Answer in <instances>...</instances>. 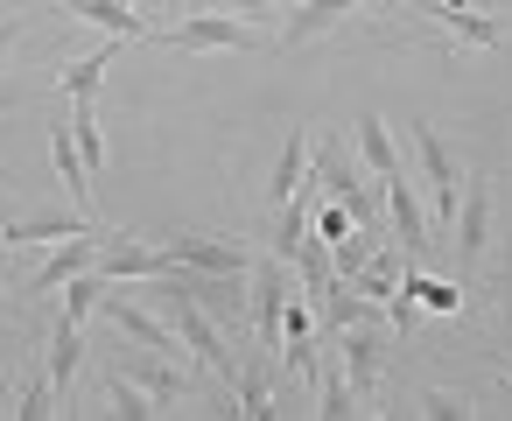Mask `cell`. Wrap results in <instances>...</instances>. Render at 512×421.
<instances>
[{
    "mask_svg": "<svg viewBox=\"0 0 512 421\" xmlns=\"http://www.w3.org/2000/svg\"><path fill=\"white\" fill-rule=\"evenodd\" d=\"M127 288H148V295H162L169 302V330H176V344L197 358V365H211V372H239V351H232V337L218 330V316L204 309V302H190V295H169V288H155V281H127Z\"/></svg>",
    "mask_w": 512,
    "mask_h": 421,
    "instance_id": "6da1fadb",
    "label": "cell"
},
{
    "mask_svg": "<svg viewBox=\"0 0 512 421\" xmlns=\"http://www.w3.org/2000/svg\"><path fill=\"white\" fill-rule=\"evenodd\" d=\"M295 295H302L295 260H281V253H253V267H246V309H253L260 351H281V309H288Z\"/></svg>",
    "mask_w": 512,
    "mask_h": 421,
    "instance_id": "7a4b0ae2",
    "label": "cell"
},
{
    "mask_svg": "<svg viewBox=\"0 0 512 421\" xmlns=\"http://www.w3.org/2000/svg\"><path fill=\"white\" fill-rule=\"evenodd\" d=\"M162 50H176V57H204V50H267V36H260V22H239V15H190V22H176V29H162L155 36Z\"/></svg>",
    "mask_w": 512,
    "mask_h": 421,
    "instance_id": "3957f363",
    "label": "cell"
},
{
    "mask_svg": "<svg viewBox=\"0 0 512 421\" xmlns=\"http://www.w3.org/2000/svg\"><path fill=\"white\" fill-rule=\"evenodd\" d=\"M386 351H393L386 323H351V330H337V365H344V379H351L358 400L379 393V379H386Z\"/></svg>",
    "mask_w": 512,
    "mask_h": 421,
    "instance_id": "277c9868",
    "label": "cell"
},
{
    "mask_svg": "<svg viewBox=\"0 0 512 421\" xmlns=\"http://www.w3.org/2000/svg\"><path fill=\"white\" fill-rule=\"evenodd\" d=\"M162 267L246 274V267H253V246H246V239H218V232H183V239H162Z\"/></svg>",
    "mask_w": 512,
    "mask_h": 421,
    "instance_id": "5b68a950",
    "label": "cell"
},
{
    "mask_svg": "<svg viewBox=\"0 0 512 421\" xmlns=\"http://www.w3.org/2000/svg\"><path fill=\"white\" fill-rule=\"evenodd\" d=\"M99 316H113L141 351H176V330L141 302V295H127V281H106V295H99Z\"/></svg>",
    "mask_w": 512,
    "mask_h": 421,
    "instance_id": "8992f818",
    "label": "cell"
},
{
    "mask_svg": "<svg viewBox=\"0 0 512 421\" xmlns=\"http://www.w3.org/2000/svg\"><path fill=\"white\" fill-rule=\"evenodd\" d=\"M71 232H92L85 211H8V225H0V246H57Z\"/></svg>",
    "mask_w": 512,
    "mask_h": 421,
    "instance_id": "52a82bcc",
    "label": "cell"
},
{
    "mask_svg": "<svg viewBox=\"0 0 512 421\" xmlns=\"http://www.w3.org/2000/svg\"><path fill=\"white\" fill-rule=\"evenodd\" d=\"M386 183V218H393V239H400V253H421L428 246V197L393 169V176H379Z\"/></svg>",
    "mask_w": 512,
    "mask_h": 421,
    "instance_id": "ba28073f",
    "label": "cell"
},
{
    "mask_svg": "<svg viewBox=\"0 0 512 421\" xmlns=\"http://www.w3.org/2000/svg\"><path fill=\"white\" fill-rule=\"evenodd\" d=\"M456 246H463V260H484V246H491V176H470L463 190H456Z\"/></svg>",
    "mask_w": 512,
    "mask_h": 421,
    "instance_id": "9c48e42d",
    "label": "cell"
},
{
    "mask_svg": "<svg viewBox=\"0 0 512 421\" xmlns=\"http://www.w3.org/2000/svg\"><path fill=\"white\" fill-rule=\"evenodd\" d=\"M106 281H148V274H162V246H148L141 232H113V239H99V260H92Z\"/></svg>",
    "mask_w": 512,
    "mask_h": 421,
    "instance_id": "30bf717a",
    "label": "cell"
},
{
    "mask_svg": "<svg viewBox=\"0 0 512 421\" xmlns=\"http://www.w3.org/2000/svg\"><path fill=\"white\" fill-rule=\"evenodd\" d=\"M99 260V232H71V239H57V253L36 267V281H29V295H57L71 274H85Z\"/></svg>",
    "mask_w": 512,
    "mask_h": 421,
    "instance_id": "8fae6325",
    "label": "cell"
},
{
    "mask_svg": "<svg viewBox=\"0 0 512 421\" xmlns=\"http://www.w3.org/2000/svg\"><path fill=\"white\" fill-rule=\"evenodd\" d=\"M78 365H85V323H78V316H57L50 358H43V372H50V386H57V407H64L71 386H78Z\"/></svg>",
    "mask_w": 512,
    "mask_h": 421,
    "instance_id": "7c38bea8",
    "label": "cell"
},
{
    "mask_svg": "<svg viewBox=\"0 0 512 421\" xmlns=\"http://www.w3.org/2000/svg\"><path fill=\"white\" fill-rule=\"evenodd\" d=\"M435 22H442V29H449V43H463V50H505V29L477 8V0H442Z\"/></svg>",
    "mask_w": 512,
    "mask_h": 421,
    "instance_id": "4fadbf2b",
    "label": "cell"
},
{
    "mask_svg": "<svg viewBox=\"0 0 512 421\" xmlns=\"http://www.w3.org/2000/svg\"><path fill=\"white\" fill-rule=\"evenodd\" d=\"M50 162H57V183L71 190V211H85L92 218V169H85V155H78V141H71V120L64 127H50Z\"/></svg>",
    "mask_w": 512,
    "mask_h": 421,
    "instance_id": "5bb4252c",
    "label": "cell"
},
{
    "mask_svg": "<svg viewBox=\"0 0 512 421\" xmlns=\"http://www.w3.org/2000/svg\"><path fill=\"white\" fill-rule=\"evenodd\" d=\"M232 414H246V421H267L274 414V365H267V351H253L232 372Z\"/></svg>",
    "mask_w": 512,
    "mask_h": 421,
    "instance_id": "9a60e30c",
    "label": "cell"
},
{
    "mask_svg": "<svg viewBox=\"0 0 512 421\" xmlns=\"http://www.w3.org/2000/svg\"><path fill=\"white\" fill-rule=\"evenodd\" d=\"M64 15H78V22H92V29H113L120 43H134V36H148V22L127 8V0H57Z\"/></svg>",
    "mask_w": 512,
    "mask_h": 421,
    "instance_id": "2e32d148",
    "label": "cell"
},
{
    "mask_svg": "<svg viewBox=\"0 0 512 421\" xmlns=\"http://www.w3.org/2000/svg\"><path fill=\"white\" fill-rule=\"evenodd\" d=\"M358 8V0H302V8L281 22V50H295V43H309V36H323V29H337L344 15Z\"/></svg>",
    "mask_w": 512,
    "mask_h": 421,
    "instance_id": "e0dca14e",
    "label": "cell"
},
{
    "mask_svg": "<svg viewBox=\"0 0 512 421\" xmlns=\"http://www.w3.org/2000/svg\"><path fill=\"white\" fill-rule=\"evenodd\" d=\"M407 260H414V253H393V239H386V246L351 274V288H358V295H372V302L386 309V302H393V288H400V267H407Z\"/></svg>",
    "mask_w": 512,
    "mask_h": 421,
    "instance_id": "ac0fdd59",
    "label": "cell"
},
{
    "mask_svg": "<svg viewBox=\"0 0 512 421\" xmlns=\"http://www.w3.org/2000/svg\"><path fill=\"white\" fill-rule=\"evenodd\" d=\"M400 295H414V309H428V316H456V309H463V288H456V281L421 274L414 260L400 267Z\"/></svg>",
    "mask_w": 512,
    "mask_h": 421,
    "instance_id": "d6986e66",
    "label": "cell"
},
{
    "mask_svg": "<svg viewBox=\"0 0 512 421\" xmlns=\"http://www.w3.org/2000/svg\"><path fill=\"white\" fill-rule=\"evenodd\" d=\"M351 141H358V162H365L372 176H393V169H400L393 134H386V120H379V113H358V120H351Z\"/></svg>",
    "mask_w": 512,
    "mask_h": 421,
    "instance_id": "ffe728a7",
    "label": "cell"
},
{
    "mask_svg": "<svg viewBox=\"0 0 512 421\" xmlns=\"http://www.w3.org/2000/svg\"><path fill=\"white\" fill-rule=\"evenodd\" d=\"M316 414H323V421H351V414H365V400L351 393V379H344L337 358L316 365Z\"/></svg>",
    "mask_w": 512,
    "mask_h": 421,
    "instance_id": "44dd1931",
    "label": "cell"
},
{
    "mask_svg": "<svg viewBox=\"0 0 512 421\" xmlns=\"http://www.w3.org/2000/svg\"><path fill=\"white\" fill-rule=\"evenodd\" d=\"M113 43H120V36H113ZM113 43H99L92 57H78L71 71H57V92H64V99H92V92L106 85V71H113Z\"/></svg>",
    "mask_w": 512,
    "mask_h": 421,
    "instance_id": "7402d4cb",
    "label": "cell"
},
{
    "mask_svg": "<svg viewBox=\"0 0 512 421\" xmlns=\"http://www.w3.org/2000/svg\"><path fill=\"white\" fill-rule=\"evenodd\" d=\"M302 183H309V127H295V134H288V148H281V162H274V190H267V197H274V204H288Z\"/></svg>",
    "mask_w": 512,
    "mask_h": 421,
    "instance_id": "603a6c76",
    "label": "cell"
},
{
    "mask_svg": "<svg viewBox=\"0 0 512 421\" xmlns=\"http://www.w3.org/2000/svg\"><path fill=\"white\" fill-rule=\"evenodd\" d=\"M106 407H113V414H127V421H148V414H162V407L148 400V386H141L127 365H106Z\"/></svg>",
    "mask_w": 512,
    "mask_h": 421,
    "instance_id": "cb8c5ba5",
    "label": "cell"
},
{
    "mask_svg": "<svg viewBox=\"0 0 512 421\" xmlns=\"http://www.w3.org/2000/svg\"><path fill=\"white\" fill-rule=\"evenodd\" d=\"M127 372H134V379L148 386V400H155L162 414H169V400H183V372H176V365H169L162 351H155V358H127Z\"/></svg>",
    "mask_w": 512,
    "mask_h": 421,
    "instance_id": "d4e9b609",
    "label": "cell"
},
{
    "mask_svg": "<svg viewBox=\"0 0 512 421\" xmlns=\"http://www.w3.org/2000/svg\"><path fill=\"white\" fill-rule=\"evenodd\" d=\"M57 295H64V316H78V323H85V316H99V295H106V274H99V267H85V274H71V281H64Z\"/></svg>",
    "mask_w": 512,
    "mask_h": 421,
    "instance_id": "484cf974",
    "label": "cell"
},
{
    "mask_svg": "<svg viewBox=\"0 0 512 421\" xmlns=\"http://www.w3.org/2000/svg\"><path fill=\"white\" fill-rule=\"evenodd\" d=\"M8 414H22V421H43V414H57V386H50V372H29Z\"/></svg>",
    "mask_w": 512,
    "mask_h": 421,
    "instance_id": "4316f807",
    "label": "cell"
},
{
    "mask_svg": "<svg viewBox=\"0 0 512 421\" xmlns=\"http://www.w3.org/2000/svg\"><path fill=\"white\" fill-rule=\"evenodd\" d=\"M309 232H316V239H323V246H337V239H344V232H351V211H344V204H337V197H323V204H316V225H309Z\"/></svg>",
    "mask_w": 512,
    "mask_h": 421,
    "instance_id": "83f0119b",
    "label": "cell"
},
{
    "mask_svg": "<svg viewBox=\"0 0 512 421\" xmlns=\"http://www.w3.org/2000/svg\"><path fill=\"white\" fill-rule=\"evenodd\" d=\"M421 414H428V421H463V414H477V407H470L463 393H442V386H428V393H421Z\"/></svg>",
    "mask_w": 512,
    "mask_h": 421,
    "instance_id": "f1b7e54d",
    "label": "cell"
},
{
    "mask_svg": "<svg viewBox=\"0 0 512 421\" xmlns=\"http://www.w3.org/2000/svg\"><path fill=\"white\" fill-rule=\"evenodd\" d=\"M211 8H225V15H239V22H267L274 0H211Z\"/></svg>",
    "mask_w": 512,
    "mask_h": 421,
    "instance_id": "f546056e",
    "label": "cell"
},
{
    "mask_svg": "<svg viewBox=\"0 0 512 421\" xmlns=\"http://www.w3.org/2000/svg\"><path fill=\"white\" fill-rule=\"evenodd\" d=\"M22 29H29V22H22V15H8V22H0V57H8V50H15V43H22Z\"/></svg>",
    "mask_w": 512,
    "mask_h": 421,
    "instance_id": "4dcf8cb0",
    "label": "cell"
},
{
    "mask_svg": "<svg viewBox=\"0 0 512 421\" xmlns=\"http://www.w3.org/2000/svg\"><path fill=\"white\" fill-rule=\"evenodd\" d=\"M8 183H15V176H8V169H0V190H8Z\"/></svg>",
    "mask_w": 512,
    "mask_h": 421,
    "instance_id": "1f68e13d",
    "label": "cell"
},
{
    "mask_svg": "<svg viewBox=\"0 0 512 421\" xmlns=\"http://www.w3.org/2000/svg\"><path fill=\"white\" fill-rule=\"evenodd\" d=\"M0 106H15V92H0Z\"/></svg>",
    "mask_w": 512,
    "mask_h": 421,
    "instance_id": "d6a6232c",
    "label": "cell"
},
{
    "mask_svg": "<svg viewBox=\"0 0 512 421\" xmlns=\"http://www.w3.org/2000/svg\"><path fill=\"white\" fill-rule=\"evenodd\" d=\"M204 8H211V0H197V8H190V15H204Z\"/></svg>",
    "mask_w": 512,
    "mask_h": 421,
    "instance_id": "836d02e7",
    "label": "cell"
},
{
    "mask_svg": "<svg viewBox=\"0 0 512 421\" xmlns=\"http://www.w3.org/2000/svg\"><path fill=\"white\" fill-rule=\"evenodd\" d=\"M0 225H8V204H0Z\"/></svg>",
    "mask_w": 512,
    "mask_h": 421,
    "instance_id": "e575fe53",
    "label": "cell"
},
{
    "mask_svg": "<svg viewBox=\"0 0 512 421\" xmlns=\"http://www.w3.org/2000/svg\"><path fill=\"white\" fill-rule=\"evenodd\" d=\"M127 8H134V0H127Z\"/></svg>",
    "mask_w": 512,
    "mask_h": 421,
    "instance_id": "d590c367",
    "label": "cell"
},
{
    "mask_svg": "<svg viewBox=\"0 0 512 421\" xmlns=\"http://www.w3.org/2000/svg\"><path fill=\"white\" fill-rule=\"evenodd\" d=\"M505 295H512V288H505Z\"/></svg>",
    "mask_w": 512,
    "mask_h": 421,
    "instance_id": "8d00e7d4",
    "label": "cell"
}]
</instances>
